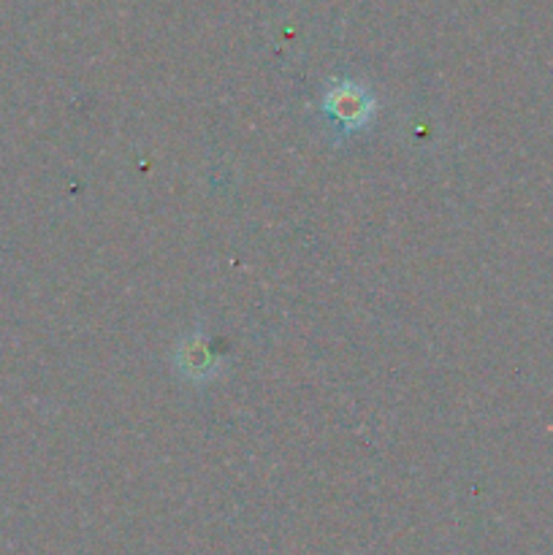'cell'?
I'll return each instance as SVG.
<instances>
[{"instance_id":"cell-1","label":"cell","mask_w":553,"mask_h":555,"mask_svg":"<svg viewBox=\"0 0 553 555\" xmlns=\"http://www.w3.org/2000/svg\"><path fill=\"white\" fill-rule=\"evenodd\" d=\"M320 108H323L325 119L334 125L336 133L352 135L372 122L374 108L377 106H374V95L369 87L350 79H342L325 90Z\"/></svg>"}]
</instances>
